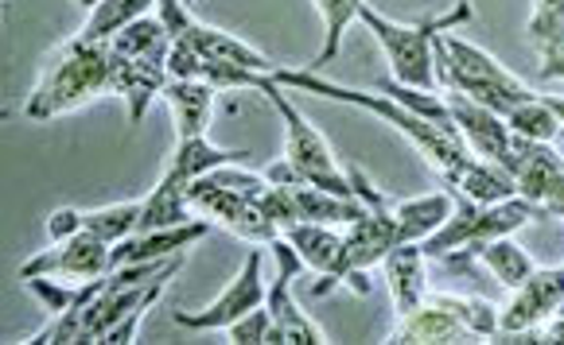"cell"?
I'll return each mask as SVG.
<instances>
[{"label": "cell", "instance_id": "22", "mask_svg": "<svg viewBox=\"0 0 564 345\" xmlns=\"http://www.w3.org/2000/svg\"><path fill=\"white\" fill-rule=\"evenodd\" d=\"M467 260H479L482 268H487L507 291H514L518 283H522L525 276L538 268V264H533V256L525 253L522 245H514L510 237H495V241H487V245L471 248V253H467Z\"/></svg>", "mask_w": 564, "mask_h": 345}, {"label": "cell", "instance_id": "19", "mask_svg": "<svg viewBox=\"0 0 564 345\" xmlns=\"http://www.w3.org/2000/svg\"><path fill=\"white\" fill-rule=\"evenodd\" d=\"M215 86L199 82V78H167L164 93L175 121V141H187V136H207L210 124V105H215Z\"/></svg>", "mask_w": 564, "mask_h": 345}, {"label": "cell", "instance_id": "6", "mask_svg": "<svg viewBox=\"0 0 564 345\" xmlns=\"http://www.w3.org/2000/svg\"><path fill=\"white\" fill-rule=\"evenodd\" d=\"M265 101L276 109V116L284 121V159H289V164L296 167V171L304 175L312 187L355 198V187H350L347 171L339 167L335 152L327 148V141L319 136V129L307 121V116L300 113L289 98H284V86H276L273 78H269V86H265Z\"/></svg>", "mask_w": 564, "mask_h": 345}, {"label": "cell", "instance_id": "16", "mask_svg": "<svg viewBox=\"0 0 564 345\" xmlns=\"http://www.w3.org/2000/svg\"><path fill=\"white\" fill-rule=\"evenodd\" d=\"M207 233H210V222H183V225H164V230L133 233V237H124L121 245H113L109 264L121 268V264L167 260V256H180L183 248H192L195 241H203Z\"/></svg>", "mask_w": 564, "mask_h": 345}, {"label": "cell", "instance_id": "25", "mask_svg": "<svg viewBox=\"0 0 564 345\" xmlns=\"http://www.w3.org/2000/svg\"><path fill=\"white\" fill-rule=\"evenodd\" d=\"M502 124H507L510 132H518V136H525V141L556 144V136H561V101L538 98V93H533L530 101H522V105H514L510 113H502Z\"/></svg>", "mask_w": 564, "mask_h": 345}, {"label": "cell", "instance_id": "12", "mask_svg": "<svg viewBox=\"0 0 564 345\" xmlns=\"http://www.w3.org/2000/svg\"><path fill=\"white\" fill-rule=\"evenodd\" d=\"M109 256H113V245H106V241L94 237L90 230H83L67 241H51L47 253L32 256V260L20 268V280H35V276L90 280V276H106V271H113Z\"/></svg>", "mask_w": 564, "mask_h": 345}, {"label": "cell", "instance_id": "23", "mask_svg": "<svg viewBox=\"0 0 564 345\" xmlns=\"http://www.w3.org/2000/svg\"><path fill=\"white\" fill-rule=\"evenodd\" d=\"M296 194V210H300V222H319V225H350L358 214L366 210L362 198H347V194H332V190H319V187H292Z\"/></svg>", "mask_w": 564, "mask_h": 345}, {"label": "cell", "instance_id": "5", "mask_svg": "<svg viewBox=\"0 0 564 345\" xmlns=\"http://www.w3.org/2000/svg\"><path fill=\"white\" fill-rule=\"evenodd\" d=\"M358 20L378 35L386 51V63H390L393 82L413 86V90H436V70H432V40L441 32H452L456 24L471 20V0H456V9L444 12V16H432L424 24H398V20L382 16L378 9L362 4Z\"/></svg>", "mask_w": 564, "mask_h": 345}, {"label": "cell", "instance_id": "3", "mask_svg": "<svg viewBox=\"0 0 564 345\" xmlns=\"http://www.w3.org/2000/svg\"><path fill=\"white\" fill-rule=\"evenodd\" d=\"M98 93H109V43L75 35L47 58L24 105V116L28 121H55V116L83 109Z\"/></svg>", "mask_w": 564, "mask_h": 345}, {"label": "cell", "instance_id": "15", "mask_svg": "<svg viewBox=\"0 0 564 345\" xmlns=\"http://www.w3.org/2000/svg\"><path fill=\"white\" fill-rule=\"evenodd\" d=\"M343 245H347V264L355 271L382 264V256L398 245V222H393L390 205H382V210L366 205L355 222L343 225Z\"/></svg>", "mask_w": 564, "mask_h": 345}, {"label": "cell", "instance_id": "11", "mask_svg": "<svg viewBox=\"0 0 564 345\" xmlns=\"http://www.w3.org/2000/svg\"><path fill=\"white\" fill-rule=\"evenodd\" d=\"M564 303V271L561 268H533L514 288L510 303L498 311L495 337H533V326L556 314Z\"/></svg>", "mask_w": 564, "mask_h": 345}, {"label": "cell", "instance_id": "21", "mask_svg": "<svg viewBox=\"0 0 564 345\" xmlns=\"http://www.w3.org/2000/svg\"><path fill=\"white\" fill-rule=\"evenodd\" d=\"M448 210H452L448 190H441V194H424V198H409V202L390 205L393 222H398V245H401V241H416V245H421L424 237H432V233L441 230L444 218H448Z\"/></svg>", "mask_w": 564, "mask_h": 345}, {"label": "cell", "instance_id": "9", "mask_svg": "<svg viewBox=\"0 0 564 345\" xmlns=\"http://www.w3.org/2000/svg\"><path fill=\"white\" fill-rule=\"evenodd\" d=\"M269 248H273V256H276V276L265 288V307H269V319H273V326H269V334H265V345H273V342L319 345L324 342L319 326L307 319V314H300L296 299H292V280H296V271L304 268L300 256H296V248H292L284 237H276Z\"/></svg>", "mask_w": 564, "mask_h": 345}, {"label": "cell", "instance_id": "27", "mask_svg": "<svg viewBox=\"0 0 564 345\" xmlns=\"http://www.w3.org/2000/svg\"><path fill=\"white\" fill-rule=\"evenodd\" d=\"M319 12V20H324V47H319V55L307 63V70H324L327 63H335V55H339L343 47V32L350 27V20H358V9H362L366 0H312Z\"/></svg>", "mask_w": 564, "mask_h": 345}, {"label": "cell", "instance_id": "29", "mask_svg": "<svg viewBox=\"0 0 564 345\" xmlns=\"http://www.w3.org/2000/svg\"><path fill=\"white\" fill-rule=\"evenodd\" d=\"M241 156H246V152L215 148V144H210L207 136H187V141H175V152H172V159H167V164L180 167V171L192 175V179H199V175L215 171V167L238 164Z\"/></svg>", "mask_w": 564, "mask_h": 345}, {"label": "cell", "instance_id": "4", "mask_svg": "<svg viewBox=\"0 0 564 345\" xmlns=\"http://www.w3.org/2000/svg\"><path fill=\"white\" fill-rule=\"evenodd\" d=\"M432 70H436V90H459L498 116L533 98L530 86L510 75L495 55L448 32L432 40Z\"/></svg>", "mask_w": 564, "mask_h": 345}, {"label": "cell", "instance_id": "13", "mask_svg": "<svg viewBox=\"0 0 564 345\" xmlns=\"http://www.w3.org/2000/svg\"><path fill=\"white\" fill-rule=\"evenodd\" d=\"M261 264H265L261 248H249L246 264H241V271L230 280V288H226L210 307H203V311H175V322L187 330H226L234 319H241V314H249L253 307H261L265 303Z\"/></svg>", "mask_w": 564, "mask_h": 345}, {"label": "cell", "instance_id": "34", "mask_svg": "<svg viewBox=\"0 0 564 345\" xmlns=\"http://www.w3.org/2000/svg\"><path fill=\"white\" fill-rule=\"evenodd\" d=\"M183 4H192V0H183Z\"/></svg>", "mask_w": 564, "mask_h": 345}, {"label": "cell", "instance_id": "14", "mask_svg": "<svg viewBox=\"0 0 564 345\" xmlns=\"http://www.w3.org/2000/svg\"><path fill=\"white\" fill-rule=\"evenodd\" d=\"M436 93H441L444 105H448V116H452V124H456L459 141L467 144V152L479 159H490V164H498V167H507L510 129L502 124V116L490 113L487 105H479V101H471L459 90H436Z\"/></svg>", "mask_w": 564, "mask_h": 345}, {"label": "cell", "instance_id": "1", "mask_svg": "<svg viewBox=\"0 0 564 345\" xmlns=\"http://www.w3.org/2000/svg\"><path fill=\"white\" fill-rule=\"evenodd\" d=\"M273 82L284 86V90L319 93V98L343 101V105H355V109H362V113H373V116H382V121H390L393 129H398L401 136H405V141L413 144L424 159H429L432 171L441 175L444 182H448L452 175H459V167L471 159V152H467L459 141H452L448 132H441L432 121H424V116L409 113L405 105H398V101L386 98V93H378V90H373V93L350 90V86H339V82H327V78H319L316 70H281V66L273 70Z\"/></svg>", "mask_w": 564, "mask_h": 345}, {"label": "cell", "instance_id": "28", "mask_svg": "<svg viewBox=\"0 0 564 345\" xmlns=\"http://www.w3.org/2000/svg\"><path fill=\"white\" fill-rule=\"evenodd\" d=\"M141 210L144 202H117V205H101V210H83V230H90L106 245H121L141 225Z\"/></svg>", "mask_w": 564, "mask_h": 345}, {"label": "cell", "instance_id": "18", "mask_svg": "<svg viewBox=\"0 0 564 345\" xmlns=\"http://www.w3.org/2000/svg\"><path fill=\"white\" fill-rule=\"evenodd\" d=\"M386 264V283H390V296H393V311L409 314L413 307L424 303V296H429V276H424V253L416 241H401V245H393L390 253L382 256Z\"/></svg>", "mask_w": 564, "mask_h": 345}, {"label": "cell", "instance_id": "17", "mask_svg": "<svg viewBox=\"0 0 564 345\" xmlns=\"http://www.w3.org/2000/svg\"><path fill=\"white\" fill-rule=\"evenodd\" d=\"M390 342H413V345H429V342H475L471 330L456 319L444 303H436L432 296H424L421 307H413L409 314H401L398 326H393Z\"/></svg>", "mask_w": 564, "mask_h": 345}, {"label": "cell", "instance_id": "32", "mask_svg": "<svg viewBox=\"0 0 564 345\" xmlns=\"http://www.w3.org/2000/svg\"><path fill=\"white\" fill-rule=\"evenodd\" d=\"M265 179L273 182V187H289V190H292V187H312V182H307L304 175H300L296 167L289 164V159H281V164H273V167H269V171H265Z\"/></svg>", "mask_w": 564, "mask_h": 345}, {"label": "cell", "instance_id": "20", "mask_svg": "<svg viewBox=\"0 0 564 345\" xmlns=\"http://www.w3.org/2000/svg\"><path fill=\"white\" fill-rule=\"evenodd\" d=\"M530 43L538 51L541 78L556 82L564 75V0H533Z\"/></svg>", "mask_w": 564, "mask_h": 345}, {"label": "cell", "instance_id": "26", "mask_svg": "<svg viewBox=\"0 0 564 345\" xmlns=\"http://www.w3.org/2000/svg\"><path fill=\"white\" fill-rule=\"evenodd\" d=\"M152 9H156V0H98V4L86 12V24L78 35H83V40H94V43H109L121 27L149 16Z\"/></svg>", "mask_w": 564, "mask_h": 345}, {"label": "cell", "instance_id": "2", "mask_svg": "<svg viewBox=\"0 0 564 345\" xmlns=\"http://www.w3.org/2000/svg\"><path fill=\"white\" fill-rule=\"evenodd\" d=\"M167 51H172V35L160 24L156 12L133 20L109 40V93L124 98L129 124H141L149 105L164 93L167 78H172Z\"/></svg>", "mask_w": 564, "mask_h": 345}, {"label": "cell", "instance_id": "31", "mask_svg": "<svg viewBox=\"0 0 564 345\" xmlns=\"http://www.w3.org/2000/svg\"><path fill=\"white\" fill-rule=\"evenodd\" d=\"M75 233H83V210H75V205H58L55 214L47 218V237L67 241V237H75Z\"/></svg>", "mask_w": 564, "mask_h": 345}, {"label": "cell", "instance_id": "8", "mask_svg": "<svg viewBox=\"0 0 564 345\" xmlns=\"http://www.w3.org/2000/svg\"><path fill=\"white\" fill-rule=\"evenodd\" d=\"M187 202H192V210H199L203 218H215L218 225L238 233V237L249 241V245H273V241L281 237L276 222L265 218L258 198H249L230 187H218V182H210L207 175H199V179L187 187Z\"/></svg>", "mask_w": 564, "mask_h": 345}, {"label": "cell", "instance_id": "10", "mask_svg": "<svg viewBox=\"0 0 564 345\" xmlns=\"http://www.w3.org/2000/svg\"><path fill=\"white\" fill-rule=\"evenodd\" d=\"M292 248H296L300 264L312 271L324 276V283L316 288V296H324L327 288L335 283H350L358 296L370 291V280H366V271H355L347 264V245H343V233L335 225H319V222H296L281 233Z\"/></svg>", "mask_w": 564, "mask_h": 345}, {"label": "cell", "instance_id": "33", "mask_svg": "<svg viewBox=\"0 0 564 345\" xmlns=\"http://www.w3.org/2000/svg\"><path fill=\"white\" fill-rule=\"evenodd\" d=\"M78 4H83V9H86V12H90V9H94V4H98V0H78Z\"/></svg>", "mask_w": 564, "mask_h": 345}, {"label": "cell", "instance_id": "24", "mask_svg": "<svg viewBox=\"0 0 564 345\" xmlns=\"http://www.w3.org/2000/svg\"><path fill=\"white\" fill-rule=\"evenodd\" d=\"M448 187H456L459 194H467L471 202H502V198L514 194V179L507 175V167L490 164V159L471 156L459 175H452Z\"/></svg>", "mask_w": 564, "mask_h": 345}, {"label": "cell", "instance_id": "30", "mask_svg": "<svg viewBox=\"0 0 564 345\" xmlns=\"http://www.w3.org/2000/svg\"><path fill=\"white\" fill-rule=\"evenodd\" d=\"M269 326H273V319H269V307L261 303L249 314H241V319H234L230 326H226V337H230L234 345H265Z\"/></svg>", "mask_w": 564, "mask_h": 345}, {"label": "cell", "instance_id": "7", "mask_svg": "<svg viewBox=\"0 0 564 345\" xmlns=\"http://www.w3.org/2000/svg\"><path fill=\"white\" fill-rule=\"evenodd\" d=\"M507 175L514 179V194L541 205L549 218H556L564 210V164L556 144L525 141V136L510 132Z\"/></svg>", "mask_w": 564, "mask_h": 345}]
</instances>
